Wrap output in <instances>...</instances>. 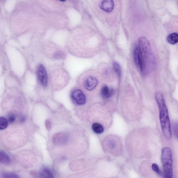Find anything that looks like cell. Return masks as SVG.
Returning <instances> with one entry per match:
<instances>
[{
	"mask_svg": "<svg viewBox=\"0 0 178 178\" xmlns=\"http://www.w3.org/2000/svg\"><path fill=\"white\" fill-rule=\"evenodd\" d=\"M138 47L141 59L140 69L142 74L147 75L155 67V56L151 50L150 43L146 38L141 37L139 38Z\"/></svg>",
	"mask_w": 178,
	"mask_h": 178,
	"instance_id": "1",
	"label": "cell"
},
{
	"mask_svg": "<svg viewBox=\"0 0 178 178\" xmlns=\"http://www.w3.org/2000/svg\"><path fill=\"white\" fill-rule=\"evenodd\" d=\"M155 99L159 109L160 120L163 135L166 139H170L171 137L170 120L164 96L162 93L157 92L155 94Z\"/></svg>",
	"mask_w": 178,
	"mask_h": 178,
	"instance_id": "2",
	"label": "cell"
},
{
	"mask_svg": "<svg viewBox=\"0 0 178 178\" xmlns=\"http://www.w3.org/2000/svg\"><path fill=\"white\" fill-rule=\"evenodd\" d=\"M162 161L164 167L165 178H171L173 176L172 152L170 148L167 147L162 150Z\"/></svg>",
	"mask_w": 178,
	"mask_h": 178,
	"instance_id": "3",
	"label": "cell"
},
{
	"mask_svg": "<svg viewBox=\"0 0 178 178\" xmlns=\"http://www.w3.org/2000/svg\"><path fill=\"white\" fill-rule=\"evenodd\" d=\"M71 97L77 105H82L86 102V97L84 94L79 89L73 91L71 94Z\"/></svg>",
	"mask_w": 178,
	"mask_h": 178,
	"instance_id": "4",
	"label": "cell"
},
{
	"mask_svg": "<svg viewBox=\"0 0 178 178\" xmlns=\"http://www.w3.org/2000/svg\"><path fill=\"white\" fill-rule=\"evenodd\" d=\"M38 79L43 87H46L48 83V77L45 68L42 64L40 65L37 70Z\"/></svg>",
	"mask_w": 178,
	"mask_h": 178,
	"instance_id": "5",
	"label": "cell"
},
{
	"mask_svg": "<svg viewBox=\"0 0 178 178\" xmlns=\"http://www.w3.org/2000/svg\"><path fill=\"white\" fill-rule=\"evenodd\" d=\"M68 140V136L66 133H60L56 134L53 137V141L57 144H63Z\"/></svg>",
	"mask_w": 178,
	"mask_h": 178,
	"instance_id": "6",
	"label": "cell"
},
{
	"mask_svg": "<svg viewBox=\"0 0 178 178\" xmlns=\"http://www.w3.org/2000/svg\"><path fill=\"white\" fill-rule=\"evenodd\" d=\"M98 83V81L94 77H88L85 82L84 87L87 90L91 91L96 88Z\"/></svg>",
	"mask_w": 178,
	"mask_h": 178,
	"instance_id": "7",
	"label": "cell"
},
{
	"mask_svg": "<svg viewBox=\"0 0 178 178\" xmlns=\"http://www.w3.org/2000/svg\"><path fill=\"white\" fill-rule=\"evenodd\" d=\"M114 7V3L113 0H103L100 5V8L107 12H111Z\"/></svg>",
	"mask_w": 178,
	"mask_h": 178,
	"instance_id": "8",
	"label": "cell"
},
{
	"mask_svg": "<svg viewBox=\"0 0 178 178\" xmlns=\"http://www.w3.org/2000/svg\"><path fill=\"white\" fill-rule=\"evenodd\" d=\"M133 58L135 63L140 69L141 65V59L140 51L138 46H136L133 50Z\"/></svg>",
	"mask_w": 178,
	"mask_h": 178,
	"instance_id": "9",
	"label": "cell"
},
{
	"mask_svg": "<svg viewBox=\"0 0 178 178\" xmlns=\"http://www.w3.org/2000/svg\"><path fill=\"white\" fill-rule=\"evenodd\" d=\"M114 93L113 90L106 86H104L101 90V95L103 98L105 99L109 98L113 96Z\"/></svg>",
	"mask_w": 178,
	"mask_h": 178,
	"instance_id": "10",
	"label": "cell"
},
{
	"mask_svg": "<svg viewBox=\"0 0 178 178\" xmlns=\"http://www.w3.org/2000/svg\"><path fill=\"white\" fill-rule=\"evenodd\" d=\"M0 162L4 165H8L11 162L10 157L4 151H1L0 152Z\"/></svg>",
	"mask_w": 178,
	"mask_h": 178,
	"instance_id": "11",
	"label": "cell"
},
{
	"mask_svg": "<svg viewBox=\"0 0 178 178\" xmlns=\"http://www.w3.org/2000/svg\"><path fill=\"white\" fill-rule=\"evenodd\" d=\"M40 177L41 178H53V175L52 172L47 168L42 169L39 174Z\"/></svg>",
	"mask_w": 178,
	"mask_h": 178,
	"instance_id": "12",
	"label": "cell"
},
{
	"mask_svg": "<svg viewBox=\"0 0 178 178\" xmlns=\"http://www.w3.org/2000/svg\"><path fill=\"white\" fill-rule=\"evenodd\" d=\"M168 42L171 44H175L178 43V33H172L167 38Z\"/></svg>",
	"mask_w": 178,
	"mask_h": 178,
	"instance_id": "13",
	"label": "cell"
},
{
	"mask_svg": "<svg viewBox=\"0 0 178 178\" xmlns=\"http://www.w3.org/2000/svg\"><path fill=\"white\" fill-rule=\"evenodd\" d=\"M93 131L98 134H101L104 131V128L103 126L98 123H94L92 126Z\"/></svg>",
	"mask_w": 178,
	"mask_h": 178,
	"instance_id": "14",
	"label": "cell"
},
{
	"mask_svg": "<svg viewBox=\"0 0 178 178\" xmlns=\"http://www.w3.org/2000/svg\"><path fill=\"white\" fill-rule=\"evenodd\" d=\"M8 124V121L4 117H1L0 118V129H4L7 128Z\"/></svg>",
	"mask_w": 178,
	"mask_h": 178,
	"instance_id": "15",
	"label": "cell"
},
{
	"mask_svg": "<svg viewBox=\"0 0 178 178\" xmlns=\"http://www.w3.org/2000/svg\"><path fill=\"white\" fill-rule=\"evenodd\" d=\"M114 69L117 74L118 76L120 77L121 75V68L120 65L117 62H115L113 63Z\"/></svg>",
	"mask_w": 178,
	"mask_h": 178,
	"instance_id": "16",
	"label": "cell"
},
{
	"mask_svg": "<svg viewBox=\"0 0 178 178\" xmlns=\"http://www.w3.org/2000/svg\"><path fill=\"white\" fill-rule=\"evenodd\" d=\"M152 168L153 170L155 172L156 174H158V176H163L162 171L160 170L158 165L156 164H153L152 166Z\"/></svg>",
	"mask_w": 178,
	"mask_h": 178,
	"instance_id": "17",
	"label": "cell"
},
{
	"mask_svg": "<svg viewBox=\"0 0 178 178\" xmlns=\"http://www.w3.org/2000/svg\"><path fill=\"white\" fill-rule=\"evenodd\" d=\"M2 177L7 178H19L20 177L18 175L13 173H7L2 174Z\"/></svg>",
	"mask_w": 178,
	"mask_h": 178,
	"instance_id": "18",
	"label": "cell"
},
{
	"mask_svg": "<svg viewBox=\"0 0 178 178\" xmlns=\"http://www.w3.org/2000/svg\"><path fill=\"white\" fill-rule=\"evenodd\" d=\"M16 117L15 115L13 114H11L9 115L8 117V121L10 123H13L16 120Z\"/></svg>",
	"mask_w": 178,
	"mask_h": 178,
	"instance_id": "19",
	"label": "cell"
},
{
	"mask_svg": "<svg viewBox=\"0 0 178 178\" xmlns=\"http://www.w3.org/2000/svg\"><path fill=\"white\" fill-rule=\"evenodd\" d=\"M174 131L175 136L178 139V123H175L174 125Z\"/></svg>",
	"mask_w": 178,
	"mask_h": 178,
	"instance_id": "20",
	"label": "cell"
},
{
	"mask_svg": "<svg viewBox=\"0 0 178 178\" xmlns=\"http://www.w3.org/2000/svg\"><path fill=\"white\" fill-rule=\"evenodd\" d=\"M45 126L47 130H49L51 129L52 123L49 120H47L45 121Z\"/></svg>",
	"mask_w": 178,
	"mask_h": 178,
	"instance_id": "21",
	"label": "cell"
},
{
	"mask_svg": "<svg viewBox=\"0 0 178 178\" xmlns=\"http://www.w3.org/2000/svg\"><path fill=\"white\" fill-rule=\"evenodd\" d=\"M60 1H61L63 2V1H66V0H60Z\"/></svg>",
	"mask_w": 178,
	"mask_h": 178,
	"instance_id": "22",
	"label": "cell"
}]
</instances>
